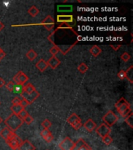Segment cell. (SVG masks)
Returning a JSON list of instances; mask_svg holds the SVG:
<instances>
[{
    "label": "cell",
    "mask_w": 133,
    "mask_h": 150,
    "mask_svg": "<svg viewBox=\"0 0 133 150\" xmlns=\"http://www.w3.org/2000/svg\"><path fill=\"white\" fill-rule=\"evenodd\" d=\"M36 67L40 72H44L47 69L48 65L47 63V61H45L44 59H41L36 63Z\"/></svg>",
    "instance_id": "14"
},
{
    "label": "cell",
    "mask_w": 133,
    "mask_h": 150,
    "mask_svg": "<svg viewBox=\"0 0 133 150\" xmlns=\"http://www.w3.org/2000/svg\"><path fill=\"white\" fill-rule=\"evenodd\" d=\"M4 27H5V25H4V24H3L2 21H0V31H2L4 29Z\"/></svg>",
    "instance_id": "43"
},
{
    "label": "cell",
    "mask_w": 133,
    "mask_h": 150,
    "mask_svg": "<svg viewBox=\"0 0 133 150\" xmlns=\"http://www.w3.org/2000/svg\"><path fill=\"white\" fill-rule=\"evenodd\" d=\"M29 77L24 74L23 71H19L17 74H16L13 77V81H14L16 85H24V84L28 81ZM13 82V83H14Z\"/></svg>",
    "instance_id": "6"
},
{
    "label": "cell",
    "mask_w": 133,
    "mask_h": 150,
    "mask_svg": "<svg viewBox=\"0 0 133 150\" xmlns=\"http://www.w3.org/2000/svg\"><path fill=\"white\" fill-rule=\"evenodd\" d=\"M6 142V144L9 145V148H11L13 150H17L20 146V145L22 144L23 141L16 134H15L14 135L8 139Z\"/></svg>",
    "instance_id": "5"
},
{
    "label": "cell",
    "mask_w": 133,
    "mask_h": 150,
    "mask_svg": "<svg viewBox=\"0 0 133 150\" xmlns=\"http://www.w3.org/2000/svg\"><path fill=\"white\" fill-rule=\"evenodd\" d=\"M115 106L118 113L121 115L122 117L125 118L132 113L130 103L123 97L118 100L115 103Z\"/></svg>",
    "instance_id": "1"
},
{
    "label": "cell",
    "mask_w": 133,
    "mask_h": 150,
    "mask_svg": "<svg viewBox=\"0 0 133 150\" xmlns=\"http://www.w3.org/2000/svg\"><path fill=\"white\" fill-rule=\"evenodd\" d=\"M5 124L6 125V127H8L12 131L15 132L23 125L24 121L19 117L18 115L12 113L5 120Z\"/></svg>",
    "instance_id": "2"
},
{
    "label": "cell",
    "mask_w": 133,
    "mask_h": 150,
    "mask_svg": "<svg viewBox=\"0 0 133 150\" xmlns=\"http://www.w3.org/2000/svg\"><path fill=\"white\" fill-rule=\"evenodd\" d=\"M6 85V81H5V80L2 78V77H0V88H3L4 86Z\"/></svg>",
    "instance_id": "40"
},
{
    "label": "cell",
    "mask_w": 133,
    "mask_h": 150,
    "mask_svg": "<svg viewBox=\"0 0 133 150\" xmlns=\"http://www.w3.org/2000/svg\"><path fill=\"white\" fill-rule=\"evenodd\" d=\"M36 90V88L31 83H28L27 85L24 86V91L26 93H31L33 91H34Z\"/></svg>",
    "instance_id": "22"
},
{
    "label": "cell",
    "mask_w": 133,
    "mask_h": 150,
    "mask_svg": "<svg viewBox=\"0 0 133 150\" xmlns=\"http://www.w3.org/2000/svg\"><path fill=\"white\" fill-rule=\"evenodd\" d=\"M14 83L13 81H9L8 83H6V88L9 91H13V88H14Z\"/></svg>",
    "instance_id": "31"
},
{
    "label": "cell",
    "mask_w": 133,
    "mask_h": 150,
    "mask_svg": "<svg viewBox=\"0 0 133 150\" xmlns=\"http://www.w3.org/2000/svg\"><path fill=\"white\" fill-rule=\"evenodd\" d=\"M78 71H80L81 74H86L87 71H88V66L86 64V63H81L79 66H78Z\"/></svg>",
    "instance_id": "21"
},
{
    "label": "cell",
    "mask_w": 133,
    "mask_h": 150,
    "mask_svg": "<svg viewBox=\"0 0 133 150\" xmlns=\"http://www.w3.org/2000/svg\"><path fill=\"white\" fill-rule=\"evenodd\" d=\"M20 105H21V106H23L24 109H25V108H26V107H27V106H28V105H30V104L28 103H27V101H26V100H25V99H21Z\"/></svg>",
    "instance_id": "39"
},
{
    "label": "cell",
    "mask_w": 133,
    "mask_h": 150,
    "mask_svg": "<svg viewBox=\"0 0 133 150\" xmlns=\"http://www.w3.org/2000/svg\"><path fill=\"white\" fill-rule=\"evenodd\" d=\"M26 56L30 61H33V60H34L38 57V54L34 49H30L27 53V54H26Z\"/></svg>",
    "instance_id": "19"
},
{
    "label": "cell",
    "mask_w": 133,
    "mask_h": 150,
    "mask_svg": "<svg viewBox=\"0 0 133 150\" xmlns=\"http://www.w3.org/2000/svg\"><path fill=\"white\" fill-rule=\"evenodd\" d=\"M5 56H6V53H5L3 50H1V51H0V60H2L3 59H4Z\"/></svg>",
    "instance_id": "41"
},
{
    "label": "cell",
    "mask_w": 133,
    "mask_h": 150,
    "mask_svg": "<svg viewBox=\"0 0 133 150\" xmlns=\"http://www.w3.org/2000/svg\"><path fill=\"white\" fill-rule=\"evenodd\" d=\"M133 67L132 66H131L128 69L127 71H125V74H126V78H127L128 81H129V82L132 83V76H133Z\"/></svg>",
    "instance_id": "23"
},
{
    "label": "cell",
    "mask_w": 133,
    "mask_h": 150,
    "mask_svg": "<svg viewBox=\"0 0 133 150\" xmlns=\"http://www.w3.org/2000/svg\"><path fill=\"white\" fill-rule=\"evenodd\" d=\"M42 127H44V129H49L51 127V121L49 120H47V119H45L43 122L41 123Z\"/></svg>",
    "instance_id": "28"
},
{
    "label": "cell",
    "mask_w": 133,
    "mask_h": 150,
    "mask_svg": "<svg viewBox=\"0 0 133 150\" xmlns=\"http://www.w3.org/2000/svg\"><path fill=\"white\" fill-rule=\"evenodd\" d=\"M24 85H14V88H13V92L15 93H17L20 95L22 94V92L24 91Z\"/></svg>",
    "instance_id": "25"
},
{
    "label": "cell",
    "mask_w": 133,
    "mask_h": 150,
    "mask_svg": "<svg viewBox=\"0 0 133 150\" xmlns=\"http://www.w3.org/2000/svg\"><path fill=\"white\" fill-rule=\"evenodd\" d=\"M89 52L90 54H92V56H94V57H97L102 52V50L101 49V48L97 46V45H93L91 47V49L89 50Z\"/></svg>",
    "instance_id": "17"
},
{
    "label": "cell",
    "mask_w": 133,
    "mask_h": 150,
    "mask_svg": "<svg viewBox=\"0 0 133 150\" xmlns=\"http://www.w3.org/2000/svg\"><path fill=\"white\" fill-rule=\"evenodd\" d=\"M96 132L97 133L98 135L101 136V138H103L105 136L109 135L111 133V128L108 126H107L105 124H101L96 129Z\"/></svg>",
    "instance_id": "9"
},
{
    "label": "cell",
    "mask_w": 133,
    "mask_h": 150,
    "mask_svg": "<svg viewBox=\"0 0 133 150\" xmlns=\"http://www.w3.org/2000/svg\"><path fill=\"white\" fill-rule=\"evenodd\" d=\"M20 103H21V99L20 97H15L14 99L12 100L13 106H15V105H20Z\"/></svg>",
    "instance_id": "36"
},
{
    "label": "cell",
    "mask_w": 133,
    "mask_h": 150,
    "mask_svg": "<svg viewBox=\"0 0 133 150\" xmlns=\"http://www.w3.org/2000/svg\"><path fill=\"white\" fill-rule=\"evenodd\" d=\"M0 104H1V103H0Z\"/></svg>",
    "instance_id": "46"
},
{
    "label": "cell",
    "mask_w": 133,
    "mask_h": 150,
    "mask_svg": "<svg viewBox=\"0 0 133 150\" xmlns=\"http://www.w3.org/2000/svg\"><path fill=\"white\" fill-rule=\"evenodd\" d=\"M28 115H30V114L28 113H27V111H26L25 109H23V110H22V111H21L19 114H18V117L20 118V119H22V120H24V118L26 117H27Z\"/></svg>",
    "instance_id": "32"
},
{
    "label": "cell",
    "mask_w": 133,
    "mask_h": 150,
    "mask_svg": "<svg viewBox=\"0 0 133 150\" xmlns=\"http://www.w3.org/2000/svg\"><path fill=\"white\" fill-rule=\"evenodd\" d=\"M59 51H60L59 48L58 47V46H56V45L52 46V47L50 49V50H49V52H50L51 54L52 55V56H55V55H56L57 53H59Z\"/></svg>",
    "instance_id": "29"
},
{
    "label": "cell",
    "mask_w": 133,
    "mask_h": 150,
    "mask_svg": "<svg viewBox=\"0 0 133 150\" xmlns=\"http://www.w3.org/2000/svg\"><path fill=\"white\" fill-rule=\"evenodd\" d=\"M112 141V138L110 135H107L105 136V137L102 138V141H103V143L106 145H109L111 144Z\"/></svg>",
    "instance_id": "27"
},
{
    "label": "cell",
    "mask_w": 133,
    "mask_h": 150,
    "mask_svg": "<svg viewBox=\"0 0 133 150\" xmlns=\"http://www.w3.org/2000/svg\"><path fill=\"white\" fill-rule=\"evenodd\" d=\"M16 134L15 132L12 131L11 130L9 129L8 127H4L3 129L0 131V137L3 138L5 141H7L8 139L11 138L12 136H13Z\"/></svg>",
    "instance_id": "11"
},
{
    "label": "cell",
    "mask_w": 133,
    "mask_h": 150,
    "mask_svg": "<svg viewBox=\"0 0 133 150\" xmlns=\"http://www.w3.org/2000/svg\"><path fill=\"white\" fill-rule=\"evenodd\" d=\"M47 63L48 65V67H50L51 69L55 70L60 65L61 61L57 58L56 56H51L50 59L47 61Z\"/></svg>",
    "instance_id": "12"
},
{
    "label": "cell",
    "mask_w": 133,
    "mask_h": 150,
    "mask_svg": "<svg viewBox=\"0 0 133 150\" xmlns=\"http://www.w3.org/2000/svg\"><path fill=\"white\" fill-rule=\"evenodd\" d=\"M67 122L68 124H69L71 125L72 127H73L75 130H79L83 126V124H82V121L80 117L76 114L73 113L72 114H71L67 119Z\"/></svg>",
    "instance_id": "4"
},
{
    "label": "cell",
    "mask_w": 133,
    "mask_h": 150,
    "mask_svg": "<svg viewBox=\"0 0 133 150\" xmlns=\"http://www.w3.org/2000/svg\"><path fill=\"white\" fill-rule=\"evenodd\" d=\"M85 143H86V141H84L83 138H80L76 143H74V147L72 150H79L80 149V148L81 147V146H83Z\"/></svg>",
    "instance_id": "24"
},
{
    "label": "cell",
    "mask_w": 133,
    "mask_h": 150,
    "mask_svg": "<svg viewBox=\"0 0 133 150\" xmlns=\"http://www.w3.org/2000/svg\"><path fill=\"white\" fill-rule=\"evenodd\" d=\"M118 77L119 79L124 80L126 79V74H125V71H121L118 73Z\"/></svg>",
    "instance_id": "35"
},
{
    "label": "cell",
    "mask_w": 133,
    "mask_h": 150,
    "mask_svg": "<svg viewBox=\"0 0 133 150\" xmlns=\"http://www.w3.org/2000/svg\"><path fill=\"white\" fill-rule=\"evenodd\" d=\"M79 150H92V149L91 147H90V145L86 142L85 144L83 145V146H81V147L80 148V149Z\"/></svg>",
    "instance_id": "37"
},
{
    "label": "cell",
    "mask_w": 133,
    "mask_h": 150,
    "mask_svg": "<svg viewBox=\"0 0 133 150\" xmlns=\"http://www.w3.org/2000/svg\"><path fill=\"white\" fill-rule=\"evenodd\" d=\"M20 96L22 97V99L26 100L29 104H32L40 96V93L37 90L33 91L31 93H26V92L23 91L22 94L20 95Z\"/></svg>",
    "instance_id": "7"
},
{
    "label": "cell",
    "mask_w": 133,
    "mask_h": 150,
    "mask_svg": "<svg viewBox=\"0 0 133 150\" xmlns=\"http://www.w3.org/2000/svg\"><path fill=\"white\" fill-rule=\"evenodd\" d=\"M132 120H133L132 113H131L130 114L128 115V117H125V119H124V121H125V122L127 123L128 125H129V127H132V128L133 127Z\"/></svg>",
    "instance_id": "26"
},
{
    "label": "cell",
    "mask_w": 133,
    "mask_h": 150,
    "mask_svg": "<svg viewBox=\"0 0 133 150\" xmlns=\"http://www.w3.org/2000/svg\"><path fill=\"white\" fill-rule=\"evenodd\" d=\"M57 21L60 23H65V22H71L72 21V16L70 15H60L57 17Z\"/></svg>",
    "instance_id": "16"
},
{
    "label": "cell",
    "mask_w": 133,
    "mask_h": 150,
    "mask_svg": "<svg viewBox=\"0 0 133 150\" xmlns=\"http://www.w3.org/2000/svg\"><path fill=\"white\" fill-rule=\"evenodd\" d=\"M121 45H117V46H114V45H111V47L113 48V49L115 50V51H117V50H118L119 48L121 47Z\"/></svg>",
    "instance_id": "42"
},
{
    "label": "cell",
    "mask_w": 133,
    "mask_h": 150,
    "mask_svg": "<svg viewBox=\"0 0 133 150\" xmlns=\"http://www.w3.org/2000/svg\"><path fill=\"white\" fill-rule=\"evenodd\" d=\"M23 121H24V123H26L27 124H30L33 121H34V118H33L30 115H28L27 117H26L24 118Z\"/></svg>",
    "instance_id": "33"
},
{
    "label": "cell",
    "mask_w": 133,
    "mask_h": 150,
    "mask_svg": "<svg viewBox=\"0 0 133 150\" xmlns=\"http://www.w3.org/2000/svg\"><path fill=\"white\" fill-rule=\"evenodd\" d=\"M1 50H3V49H1V47H0V51H1Z\"/></svg>",
    "instance_id": "45"
},
{
    "label": "cell",
    "mask_w": 133,
    "mask_h": 150,
    "mask_svg": "<svg viewBox=\"0 0 133 150\" xmlns=\"http://www.w3.org/2000/svg\"><path fill=\"white\" fill-rule=\"evenodd\" d=\"M19 150H35L34 145L29 141V140H24L20 145Z\"/></svg>",
    "instance_id": "15"
},
{
    "label": "cell",
    "mask_w": 133,
    "mask_h": 150,
    "mask_svg": "<svg viewBox=\"0 0 133 150\" xmlns=\"http://www.w3.org/2000/svg\"><path fill=\"white\" fill-rule=\"evenodd\" d=\"M50 134H51V131H49V130L44 129V130H42L41 132V136L42 138H43V139H44V138H46L47 135H49Z\"/></svg>",
    "instance_id": "34"
},
{
    "label": "cell",
    "mask_w": 133,
    "mask_h": 150,
    "mask_svg": "<svg viewBox=\"0 0 133 150\" xmlns=\"http://www.w3.org/2000/svg\"><path fill=\"white\" fill-rule=\"evenodd\" d=\"M73 141L71 138L66 137L59 144V147L61 150H72L74 147Z\"/></svg>",
    "instance_id": "8"
},
{
    "label": "cell",
    "mask_w": 133,
    "mask_h": 150,
    "mask_svg": "<svg viewBox=\"0 0 133 150\" xmlns=\"http://www.w3.org/2000/svg\"><path fill=\"white\" fill-rule=\"evenodd\" d=\"M28 13L33 17H35L36 16H38V14L39 13V9L35 6H32L28 9Z\"/></svg>",
    "instance_id": "20"
},
{
    "label": "cell",
    "mask_w": 133,
    "mask_h": 150,
    "mask_svg": "<svg viewBox=\"0 0 133 150\" xmlns=\"http://www.w3.org/2000/svg\"><path fill=\"white\" fill-rule=\"evenodd\" d=\"M41 25H43L47 31H51V30L53 29L54 26H55L54 18L52 17L51 16H50V15H48V16H47V17L42 21Z\"/></svg>",
    "instance_id": "10"
},
{
    "label": "cell",
    "mask_w": 133,
    "mask_h": 150,
    "mask_svg": "<svg viewBox=\"0 0 133 150\" xmlns=\"http://www.w3.org/2000/svg\"><path fill=\"white\" fill-rule=\"evenodd\" d=\"M2 122H3V119H2V117H0V124H1Z\"/></svg>",
    "instance_id": "44"
},
{
    "label": "cell",
    "mask_w": 133,
    "mask_h": 150,
    "mask_svg": "<svg viewBox=\"0 0 133 150\" xmlns=\"http://www.w3.org/2000/svg\"><path fill=\"white\" fill-rule=\"evenodd\" d=\"M53 139H54V136L52 135V134H50L49 135H47L46 138H44V140L46 141V142H51Z\"/></svg>",
    "instance_id": "38"
},
{
    "label": "cell",
    "mask_w": 133,
    "mask_h": 150,
    "mask_svg": "<svg viewBox=\"0 0 133 150\" xmlns=\"http://www.w3.org/2000/svg\"><path fill=\"white\" fill-rule=\"evenodd\" d=\"M24 109V108L23 106H21V105H15V106H11V108H10V110L12 111L13 113H14V114L18 115Z\"/></svg>",
    "instance_id": "18"
},
{
    "label": "cell",
    "mask_w": 133,
    "mask_h": 150,
    "mask_svg": "<svg viewBox=\"0 0 133 150\" xmlns=\"http://www.w3.org/2000/svg\"><path fill=\"white\" fill-rule=\"evenodd\" d=\"M83 127H85V129H86L87 131H89V132H92L93 130L96 129L97 124H96V123H95L94 121L92 120L91 118H90V119H88V120L84 123Z\"/></svg>",
    "instance_id": "13"
},
{
    "label": "cell",
    "mask_w": 133,
    "mask_h": 150,
    "mask_svg": "<svg viewBox=\"0 0 133 150\" xmlns=\"http://www.w3.org/2000/svg\"><path fill=\"white\" fill-rule=\"evenodd\" d=\"M121 59L122 61H124V62H128L129 59H131V56H130V54L129 53H124L121 56Z\"/></svg>",
    "instance_id": "30"
},
{
    "label": "cell",
    "mask_w": 133,
    "mask_h": 150,
    "mask_svg": "<svg viewBox=\"0 0 133 150\" xmlns=\"http://www.w3.org/2000/svg\"><path fill=\"white\" fill-rule=\"evenodd\" d=\"M118 120V117H117V115L113 112L112 110H109L103 117V121L104 122L103 124H105L107 126H108L109 127L115 125L117 123Z\"/></svg>",
    "instance_id": "3"
}]
</instances>
